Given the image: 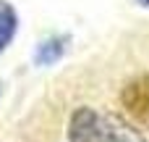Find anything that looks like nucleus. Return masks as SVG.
<instances>
[{
	"label": "nucleus",
	"mask_w": 149,
	"mask_h": 142,
	"mask_svg": "<svg viewBox=\"0 0 149 142\" xmlns=\"http://www.w3.org/2000/svg\"><path fill=\"white\" fill-rule=\"evenodd\" d=\"M68 142H149L134 124L110 111L81 105L68 119Z\"/></svg>",
	"instance_id": "nucleus-1"
},
{
	"label": "nucleus",
	"mask_w": 149,
	"mask_h": 142,
	"mask_svg": "<svg viewBox=\"0 0 149 142\" xmlns=\"http://www.w3.org/2000/svg\"><path fill=\"white\" fill-rule=\"evenodd\" d=\"M123 105L131 116H136L141 124H149V74L134 79L123 90Z\"/></svg>",
	"instance_id": "nucleus-2"
},
{
	"label": "nucleus",
	"mask_w": 149,
	"mask_h": 142,
	"mask_svg": "<svg viewBox=\"0 0 149 142\" xmlns=\"http://www.w3.org/2000/svg\"><path fill=\"white\" fill-rule=\"evenodd\" d=\"M68 34H52V37H45L37 50H34V66H55L65 50H68Z\"/></svg>",
	"instance_id": "nucleus-3"
},
{
	"label": "nucleus",
	"mask_w": 149,
	"mask_h": 142,
	"mask_svg": "<svg viewBox=\"0 0 149 142\" xmlns=\"http://www.w3.org/2000/svg\"><path fill=\"white\" fill-rule=\"evenodd\" d=\"M16 29H18V16H16V11H13L8 3H3V5H0V55H3L5 47L13 42Z\"/></svg>",
	"instance_id": "nucleus-4"
},
{
	"label": "nucleus",
	"mask_w": 149,
	"mask_h": 142,
	"mask_svg": "<svg viewBox=\"0 0 149 142\" xmlns=\"http://www.w3.org/2000/svg\"><path fill=\"white\" fill-rule=\"evenodd\" d=\"M136 3H139L141 8H149V0H136Z\"/></svg>",
	"instance_id": "nucleus-5"
},
{
	"label": "nucleus",
	"mask_w": 149,
	"mask_h": 142,
	"mask_svg": "<svg viewBox=\"0 0 149 142\" xmlns=\"http://www.w3.org/2000/svg\"><path fill=\"white\" fill-rule=\"evenodd\" d=\"M0 5H3V0H0Z\"/></svg>",
	"instance_id": "nucleus-6"
}]
</instances>
